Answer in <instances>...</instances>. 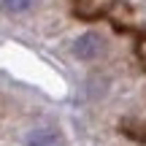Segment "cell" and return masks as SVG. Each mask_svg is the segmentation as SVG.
I'll return each mask as SVG.
<instances>
[{
    "instance_id": "obj_3",
    "label": "cell",
    "mask_w": 146,
    "mask_h": 146,
    "mask_svg": "<svg viewBox=\"0 0 146 146\" xmlns=\"http://www.w3.org/2000/svg\"><path fill=\"white\" fill-rule=\"evenodd\" d=\"M35 5V0H0V8L5 14H25Z\"/></svg>"
},
{
    "instance_id": "obj_1",
    "label": "cell",
    "mask_w": 146,
    "mask_h": 146,
    "mask_svg": "<svg viewBox=\"0 0 146 146\" xmlns=\"http://www.w3.org/2000/svg\"><path fill=\"white\" fill-rule=\"evenodd\" d=\"M103 52H106V41L98 33H84V35H78L76 41H73V54H76L78 60H84V62L98 60Z\"/></svg>"
},
{
    "instance_id": "obj_2",
    "label": "cell",
    "mask_w": 146,
    "mask_h": 146,
    "mask_svg": "<svg viewBox=\"0 0 146 146\" xmlns=\"http://www.w3.org/2000/svg\"><path fill=\"white\" fill-rule=\"evenodd\" d=\"M25 146H62V133L57 127H35L25 135Z\"/></svg>"
}]
</instances>
